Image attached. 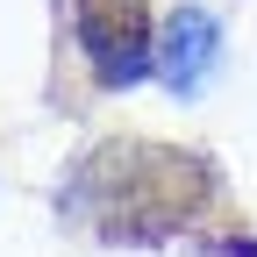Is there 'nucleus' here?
Instances as JSON below:
<instances>
[{
  "label": "nucleus",
  "mask_w": 257,
  "mask_h": 257,
  "mask_svg": "<svg viewBox=\"0 0 257 257\" xmlns=\"http://www.w3.org/2000/svg\"><path fill=\"white\" fill-rule=\"evenodd\" d=\"M200 200H207L200 157L165 150V143H136V136L93 150L79 186H72V207H86L100 221V236H128V243L179 229Z\"/></svg>",
  "instance_id": "nucleus-1"
},
{
  "label": "nucleus",
  "mask_w": 257,
  "mask_h": 257,
  "mask_svg": "<svg viewBox=\"0 0 257 257\" xmlns=\"http://www.w3.org/2000/svg\"><path fill=\"white\" fill-rule=\"evenodd\" d=\"M79 50L93 57V79L100 86H136L150 72V8L143 0H79Z\"/></svg>",
  "instance_id": "nucleus-2"
},
{
  "label": "nucleus",
  "mask_w": 257,
  "mask_h": 257,
  "mask_svg": "<svg viewBox=\"0 0 257 257\" xmlns=\"http://www.w3.org/2000/svg\"><path fill=\"white\" fill-rule=\"evenodd\" d=\"M214 57H221V29H214V15L179 8V15L165 22V36H157V72H165V86H172V93H200L207 72H214Z\"/></svg>",
  "instance_id": "nucleus-3"
}]
</instances>
